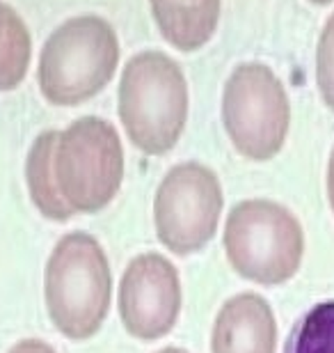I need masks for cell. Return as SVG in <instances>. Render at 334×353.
<instances>
[{"mask_svg": "<svg viewBox=\"0 0 334 353\" xmlns=\"http://www.w3.org/2000/svg\"><path fill=\"white\" fill-rule=\"evenodd\" d=\"M48 319L71 342H87L103 328L112 305V271L103 245L90 232L60 236L44 271Z\"/></svg>", "mask_w": 334, "mask_h": 353, "instance_id": "1", "label": "cell"}, {"mask_svg": "<svg viewBox=\"0 0 334 353\" xmlns=\"http://www.w3.org/2000/svg\"><path fill=\"white\" fill-rule=\"evenodd\" d=\"M188 81L181 65L158 48L131 55L119 79V119L129 140L149 157L179 143L188 122Z\"/></svg>", "mask_w": 334, "mask_h": 353, "instance_id": "2", "label": "cell"}, {"mask_svg": "<svg viewBox=\"0 0 334 353\" xmlns=\"http://www.w3.org/2000/svg\"><path fill=\"white\" fill-rule=\"evenodd\" d=\"M119 39L98 14H78L48 34L39 53V90L53 105H78L98 94L115 76Z\"/></svg>", "mask_w": 334, "mask_h": 353, "instance_id": "3", "label": "cell"}, {"mask_svg": "<svg viewBox=\"0 0 334 353\" xmlns=\"http://www.w3.org/2000/svg\"><path fill=\"white\" fill-rule=\"evenodd\" d=\"M222 245L227 262L240 278L261 287H280L300 271L304 232L289 207L250 197L227 214Z\"/></svg>", "mask_w": 334, "mask_h": 353, "instance_id": "4", "label": "cell"}, {"mask_svg": "<svg viewBox=\"0 0 334 353\" xmlns=\"http://www.w3.org/2000/svg\"><path fill=\"white\" fill-rule=\"evenodd\" d=\"M53 176L74 216L98 214L108 207L124 179V147L115 124L98 115H83L58 131Z\"/></svg>", "mask_w": 334, "mask_h": 353, "instance_id": "5", "label": "cell"}, {"mask_svg": "<svg viewBox=\"0 0 334 353\" xmlns=\"http://www.w3.org/2000/svg\"><path fill=\"white\" fill-rule=\"evenodd\" d=\"M222 124L240 157L270 161L291 124L286 88L266 62H240L222 88Z\"/></svg>", "mask_w": 334, "mask_h": 353, "instance_id": "6", "label": "cell"}, {"mask_svg": "<svg viewBox=\"0 0 334 353\" xmlns=\"http://www.w3.org/2000/svg\"><path fill=\"white\" fill-rule=\"evenodd\" d=\"M222 207L220 176L200 161H181L165 172L154 197L158 241L179 257L195 255L216 236Z\"/></svg>", "mask_w": 334, "mask_h": 353, "instance_id": "7", "label": "cell"}, {"mask_svg": "<svg viewBox=\"0 0 334 353\" xmlns=\"http://www.w3.org/2000/svg\"><path fill=\"white\" fill-rule=\"evenodd\" d=\"M183 305L176 266L158 252L133 257L119 280L117 307L124 330L140 342L167 337L179 321Z\"/></svg>", "mask_w": 334, "mask_h": 353, "instance_id": "8", "label": "cell"}, {"mask_svg": "<svg viewBox=\"0 0 334 353\" xmlns=\"http://www.w3.org/2000/svg\"><path fill=\"white\" fill-rule=\"evenodd\" d=\"M277 321L264 296L245 292L220 307L211 333V353H275Z\"/></svg>", "mask_w": 334, "mask_h": 353, "instance_id": "9", "label": "cell"}, {"mask_svg": "<svg viewBox=\"0 0 334 353\" xmlns=\"http://www.w3.org/2000/svg\"><path fill=\"white\" fill-rule=\"evenodd\" d=\"M222 0H149L163 37L181 51L206 44L218 28Z\"/></svg>", "mask_w": 334, "mask_h": 353, "instance_id": "10", "label": "cell"}, {"mask_svg": "<svg viewBox=\"0 0 334 353\" xmlns=\"http://www.w3.org/2000/svg\"><path fill=\"white\" fill-rule=\"evenodd\" d=\"M58 140V129L41 131L32 140L25 159V183L32 204L44 218L53 223H67L74 211L62 200L53 176V150Z\"/></svg>", "mask_w": 334, "mask_h": 353, "instance_id": "11", "label": "cell"}, {"mask_svg": "<svg viewBox=\"0 0 334 353\" xmlns=\"http://www.w3.org/2000/svg\"><path fill=\"white\" fill-rule=\"evenodd\" d=\"M32 58V39L21 14L0 0V92L17 90Z\"/></svg>", "mask_w": 334, "mask_h": 353, "instance_id": "12", "label": "cell"}, {"mask_svg": "<svg viewBox=\"0 0 334 353\" xmlns=\"http://www.w3.org/2000/svg\"><path fill=\"white\" fill-rule=\"evenodd\" d=\"M282 353H334V301L311 305L293 323Z\"/></svg>", "mask_w": 334, "mask_h": 353, "instance_id": "13", "label": "cell"}, {"mask_svg": "<svg viewBox=\"0 0 334 353\" xmlns=\"http://www.w3.org/2000/svg\"><path fill=\"white\" fill-rule=\"evenodd\" d=\"M316 85L323 101L334 110V12L325 21L316 46Z\"/></svg>", "mask_w": 334, "mask_h": 353, "instance_id": "14", "label": "cell"}, {"mask_svg": "<svg viewBox=\"0 0 334 353\" xmlns=\"http://www.w3.org/2000/svg\"><path fill=\"white\" fill-rule=\"evenodd\" d=\"M7 353H58L51 344L44 340H37V337H30V340H21Z\"/></svg>", "mask_w": 334, "mask_h": 353, "instance_id": "15", "label": "cell"}, {"mask_svg": "<svg viewBox=\"0 0 334 353\" xmlns=\"http://www.w3.org/2000/svg\"><path fill=\"white\" fill-rule=\"evenodd\" d=\"M328 200H330V207L334 211V147H332L330 161H328Z\"/></svg>", "mask_w": 334, "mask_h": 353, "instance_id": "16", "label": "cell"}, {"mask_svg": "<svg viewBox=\"0 0 334 353\" xmlns=\"http://www.w3.org/2000/svg\"><path fill=\"white\" fill-rule=\"evenodd\" d=\"M156 353H188V351L179 349V347H165V349H160V351H156Z\"/></svg>", "mask_w": 334, "mask_h": 353, "instance_id": "17", "label": "cell"}, {"mask_svg": "<svg viewBox=\"0 0 334 353\" xmlns=\"http://www.w3.org/2000/svg\"><path fill=\"white\" fill-rule=\"evenodd\" d=\"M314 3H318V5H325V3H330V0H314Z\"/></svg>", "mask_w": 334, "mask_h": 353, "instance_id": "18", "label": "cell"}]
</instances>
